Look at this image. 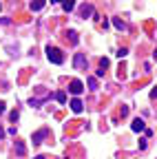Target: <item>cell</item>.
<instances>
[{"mask_svg": "<svg viewBox=\"0 0 157 159\" xmlns=\"http://www.w3.org/2000/svg\"><path fill=\"white\" fill-rule=\"evenodd\" d=\"M47 57H49V62H53V64H62L64 62V55H62V51L58 47H47Z\"/></svg>", "mask_w": 157, "mask_h": 159, "instance_id": "obj_1", "label": "cell"}, {"mask_svg": "<svg viewBox=\"0 0 157 159\" xmlns=\"http://www.w3.org/2000/svg\"><path fill=\"white\" fill-rule=\"evenodd\" d=\"M69 91H71L73 95H80V93L84 91V84L80 82V80H71V82H69Z\"/></svg>", "mask_w": 157, "mask_h": 159, "instance_id": "obj_2", "label": "cell"}, {"mask_svg": "<svg viewBox=\"0 0 157 159\" xmlns=\"http://www.w3.org/2000/svg\"><path fill=\"white\" fill-rule=\"evenodd\" d=\"M73 66H75L77 71L86 69V57H84L82 53H75V57H73Z\"/></svg>", "mask_w": 157, "mask_h": 159, "instance_id": "obj_3", "label": "cell"}, {"mask_svg": "<svg viewBox=\"0 0 157 159\" xmlns=\"http://www.w3.org/2000/svg\"><path fill=\"white\" fill-rule=\"evenodd\" d=\"M131 128H133L135 133H142V130H146V124H144V119H142V117H135V119H133V124H131Z\"/></svg>", "mask_w": 157, "mask_h": 159, "instance_id": "obj_4", "label": "cell"}, {"mask_svg": "<svg viewBox=\"0 0 157 159\" xmlns=\"http://www.w3.org/2000/svg\"><path fill=\"white\" fill-rule=\"evenodd\" d=\"M47 135H49V130H47V128H42V130L33 133V137H31V139H33V144H42V139H44Z\"/></svg>", "mask_w": 157, "mask_h": 159, "instance_id": "obj_5", "label": "cell"}, {"mask_svg": "<svg viewBox=\"0 0 157 159\" xmlns=\"http://www.w3.org/2000/svg\"><path fill=\"white\" fill-rule=\"evenodd\" d=\"M69 106H71V111H73V113H82V108H84V106H82V102H80L77 97H75V99H71V104H69Z\"/></svg>", "mask_w": 157, "mask_h": 159, "instance_id": "obj_6", "label": "cell"}, {"mask_svg": "<svg viewBox=\"0 0 157 159\" xmlns=\"http://www.w3.org/2000/svg\"><path fill=\"white\" fill-rule=\"evenodd\" d=\"M89 16H93V5H82V9H80V18H89Z\"/></svg>", "mask_w": 157, "mask_h": 159, "instance_id": "obj_7", "label": "cell"}, {"mask_svg": "<svg viewBox=\"0 0 157 159\" xmlns=\"http://www.w3.org/2000/svg\"><path fill=\"white\" fill-rule=\"evenodd\" d=\"M29 7H31V11H40V9L44 7V0H31Z\"/></svg>", "mask_w": 157, "mask_h": 159, "instance_id": "obj_8", "label": "cell"}, {"mask_svg": "<svg viewBox=\"0 0 157 159\" xmlns=\"http://www.w3.org/2000/svg\"><path fill=\"white\" fill-rule=\"evenodd\" d=\"M62 9L69 13V11H73L75 9V0H62Z\"/></svg>", "mask_w": 157, "mask_h": 159, "instance_id": "obj_9", "label": "cell"}, {"mask_svg": "<svg viewBox=\"0 0 157 159\" xmlns=\"http://www.w3.org/2000/svg\"><path fill=\"white\" fill-rule=\"evenodd\" d=\"M16 152L20 155V157H22V155L27 152V148H25V144H22V142H16Z\"/></svg>", "mask_w": 157, "mask_h": 159, "instance_id": "obj_10", "label": "cell"}, {"mask_svg": "<svg viewBox=\"0 0 157 159\" xmlns=\"http://www.w3.org/2000/svg\"><path fill=\"white\" fill-rule=\"evenodd\" d=\"M55 99H58V102H60V104H64V102H67V93H64V91L55 93Z\"/></svg>", "mask_w": 157, "mask_h": 159, "instance_id": "obj_11", "label": "cell"}, {"mask_svg": "<svg viewBox=\"0 0 157 159\" xmlns=\"http://www.w3.org/2000/svg\"><path fill=\"white\" fill-rule=\"evenodd\" d=\"M113 25H115L117 29H120V31H124V29H126V25L122 22V20H120V18H115V20H113Z\"/></svg>", "mask_w": 157, "mask_h": 159, "instance_id": "obj_12", "label": "cell"}, {"mask_svg": "<svg viewBox=\"0 0 157 159\" xmlns=\"http://www.w3.org/2000/svg\"><path fill=\"white\" fill-rule=\"evenodd\" d=\"M69 40H71V44H77V33L75 31H69Z\"/></svg>", "mask_w": 157, "mask_h": 159, "instance_id": "obj_13", "label": "cell"}, {"mask_svg": "<svg viewBox=\"0 0 157 159\" xmlns=\"http://www.w3.org/2000/svg\"><path fill=\"white\" fill-rule=\"evenodd\" d=\"M89 86L91 89H97V77H89Z\"/></svg>", "mask_w": 157, "mask_h": 159, "instance_id": "obj_14", "label": "cell"}, {"mask_svg": "<svg viewBox=\"0 0 157 159\" xmlns=\"http://www.w3.org/2000/svg\"><path fill=\"white\" fill-rule=\"evenodd\" d=\"M115 55H117V57H126V55H128V51H126V49L122 47V49H120V51H117Z\"/></svg>", "mask_w": 157, "mask_h": 159, "instance_id": "obj_15", "label": "cell"}, {"mask_svg": "<svg viewBox=\"0 0 157 159\" xmlns=\"http://www.w3.org/2000/svg\"><path fill=\"white\" fill-rule=\"evenodd\" d=\"M100 69H109V60H106V57L100 60Z\"/></svg>", "mask_w": 157, "mask_h": 159, "instance_id": "obj_16", "label": "cell"}, {"mask_svg": "<svg viewBox=\"0 0 157 159\" xmlns=\"http://www.w3.org/2000/svg\"><path fill=\"white\" fill-rule=\"evenodd\" d=\"M5 113V102H0V115Z\"/></svg>", "mask_w": 157, "mask_h": 159, "instance_id": "obj_17", "label": "cell"}, {"mask_svg": "<svg viewBox=\"0 0 157 159\" xmlns=\"http://www.w3.org/2000/svg\"><path fill=\"white\" fill-rule=\"evenodd\" d=\"M150 95H153V97H157V89H153V91H150Z\"/></svg>", "mask_w": 157, "mask_h": 159, "instance_id": "obj_18", "label": "cell"}, {"mask_svg": "<svg viewBox=\"0 0 157 159\" xmlns=\"http://www.w3.org/2000/svg\"><path fill=\"white\" fill-rule=\"evenodd\" d=\"M33 159H47V157H44V155H38V157H33Z\"/></svg>", "mask_w": 157, "mask_h": 159, "instance_id": "obj_19", "label": "cell"}, {"mask_svg": "<svg viewBox=\"0 0 157 159\" xmlns=\"http://www.w3.org/2000/svg\"><path fill=\"white\" fill-rule=\"evenodd\" d=\"M153 57H155V60H157V49H155V53H153Z\"/></svg>", "mask_w": 157, "mask_h": 159, "instance_id": "obj_20", "label": "cell"}, {"mask_svg": "<svg viewBox=\"0 0 157 159\" xmlns=\"http://www.w3.org/2000/svg\"><path fill=\"white\" fill-rule=\"evenodd\" d=\"M51 2H62V0H51Z\"/></svg>", "mask_w": 157, "mask_h": 159, "instance_id": "obj_21", "label": "cell"}, {"mask_svg": "<svg viewBox=\"0 0 157 159\" xmlns=\"http://www.w3.org/2000/svg\"><path fill=\"white\" fill-rule=\"evenodd\" d=\"M67 159H69V157H67Z\"/></svg>", "mask_w": 157, "mask_h": 159, "instance_id": "obj_22", "label": "cell"}]
</instances>
